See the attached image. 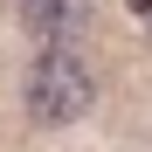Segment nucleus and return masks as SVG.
I'll list each match as a JSON object with an SVG mask.
<instances>
[{
	"mask_svg": "<svg viewBox=\"0 0 152 152\" xmlns=\"http://www.w3.org/2000/svg\"><path fill=\"white\" fill-rule=\"evenodd\" d=\"M97 97V76L69 56V48H42V62L28 69V111L42 124H76Z\"/></svg>",
	"mask_w": 152,
	"mask_h": 152,
	"instance_id": "obj_1",
	"label": "nucleus"
},
{
	"mask_svg": "<svg viewBox=\"0 0 152 152\" xmlns=\"http://www.w3.org/2000/svg\"><path fill=\"white\" fill-rule=\"evenodd\" d=\"M21 21H28V35H42V42H76L90 28V0H21Z\"/></svg>",
	"mask_w": 152,
	"mask_h": 152,
	"instance_id": "obj_2",
	"label": "nucleus"
},
{
	"mask_svg": "<svg viewBox=\"0 0 152 152\" xmlns=\"http://www.w3.org/2000/svg\"><path fill=\"white\" fill-rule=\"evenodd\" d=\"M132 7H138V14H152V0H132Z\"/></svg>",
	"mask_w": 152,
	"mask_h": 152,
	"instance_id": "obj_3",
	"label": "nucleus"
}]
</instances>
